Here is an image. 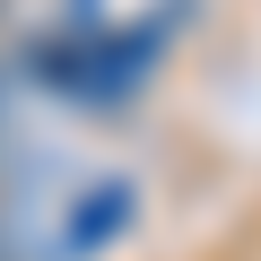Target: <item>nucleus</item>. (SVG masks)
Segmentation results:
<instances>
[{
    "mask_svg": "<svg viewBox=\"0 0 261 261\" xmlns=\"http://www.w3.org/2000/svg\"><path fill=\"white\" fill-rule=\"evenodd\" d=\"M174 27H183V0H70L35 53V79L70 105H122L148 87Z\"/></svg>",
    "mask_w": 261,
    "mask_h": 261,
    "instance_id": "obj_1",
    "label": "nucleus"
}]
</instances>
